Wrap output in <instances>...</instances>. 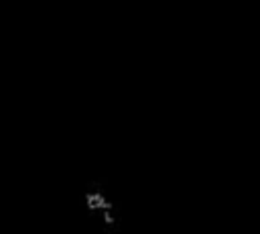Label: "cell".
Returning a JSON list of instances; mask_svg holds the SVG:
<instances>
[{
  "label": "cell",
  "instance_id": "1",
  "mask_svg": "<svg viewBox=\"0 0 260 234\" xmlns=\"http://www.w3.org/2000/svg\"><path fill=\"white\" fill-rule=\"evenodd\" d=\"M81 208L89 220L100 224L104 230H116L120 222L118 203L102 183H89L81 191Z\"/></svg>",
  "mask_w": 260,
  "mask_h": 234
}]
</instances>
